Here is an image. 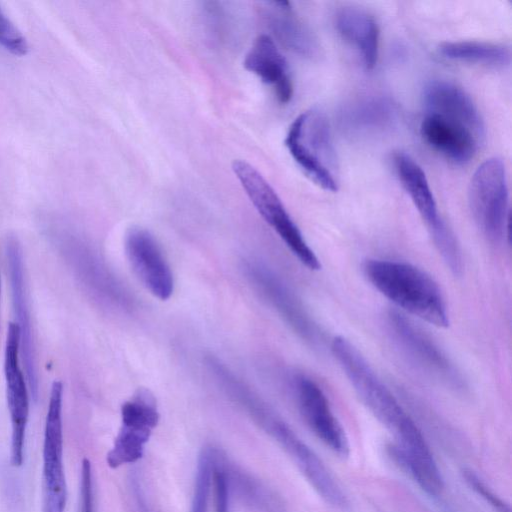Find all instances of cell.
<instances>
[{"mask_svg": "<svg viewBox=\"0 0 512 512\" xmlns=\"http://www.w3.org/2000/svg\"><path fill=\"white\" fill-rule=\"evenodd\" d=\"M367 280L398 308L439 328L449 325L444 296L434 279L410 263L368 259L363 264Z\"/></svg>", "mask_w": 512, "mask_h": 512, "instance_id": "6da1fadb", "label": "cell"}, {"mask_svg": "<svg viewBox=\"0 0 512 512\" xmlns=\"http://www.w3.org/2000/svg\"><path fill=\"white\" fill-rule=\"evenodd\" d=\"M331 351L360 400L394 434L397 444L421 434L413 419L348 339L335 336Z\"/></svg>", "mask_w": 512, "mask_h": 512, "instance_id": "7a4b0ae2", "label": "cell"}, {"mask_svg": "<svg viewBox=\"0 0 512 512\" xmlns=\"http://www.w3.org/2000/svg\"><path fill=\"white\" fill-rule=\"evenodd\" d=\"M286 147L303 172L326 191L338 190V162L329 123L319 110L298 115L288 130Z\"/></svg>", "mask_w": 512, "mask_h": 512, "instance_id": "3957f363", "label": "cell"}, {"mask_svg": "<svg viewBox=\"0 0 512 512\" xmlns=\"http://www.w3.org/2000/svg\"><path fill=\"white\" fill-rule=\"evenodd\" d=\"M472 216L482 234L495 245L502 244L509 230V193L504 163L489 158L472 175L468 189Z\"/></svg>", "mask_w": 512, "mask_h": 512, "instance_id": "277c9868", "label": "cell"}, {"mask_svg": "<svg viewBox=\"0 0 512 512\" xmlns=\"http://www.w3.org/2000/svg\"><path fill=\"white\" fill-rule=\"evenodd\" d=\"M232 169L255 209L291 253L308 269L319 270V259L266 179L252 165L242 160H235Z\"/></svg>", "mask_w": 512, "mask_h": 512, "instance_id": "5b68a950", "label": "cell"}, {"mask_svg": "<svg viewBox=\"0 0 512 512\" xmlns=\"http://www.w3.org/2000/svg\"><path fill=\"white\" fill-rule=\"evenodd\" d=\"M393 165L402 187L408 194L449 269L459 275L462 256L457 240L441 217L432 189L422 167L407 153L396 152Z\"/></svg>", "mask_w": 512, "mask_h": 512, "instance_id": "8992f818", "label": "cell"}, {"mask_svg": "<svg viewBox=\"0 0 512 512\" xmlns=\"http://www.w3.org/2000/svg\"><path fill=\"white\" fill-rule=\"evenodd\" d=\"M63 385L51 386L43 441V512H65L67 484L63 464Z\"/></svg>", "mask_w": 512, "mask_h": 512, "instance_id": "52a82bcc", "label": "cell"}, {"mask_svg": "<svg viewBox=\"0 0 512 512\" xmlns=\"http://www.w3.org/2000/svg\"><path fill=\"white\" fill-rule=\"evenodd\" d=\"M158 421L154 396L147 389H139L121 407V427L107 454L108 466L118 468L138 461Z\"/></svg>", "mask_w": 512, "mask_h": 512, "instance_id": "ba28073f", "label": "cell"}, {"mask_svg": "<svg viewBox=\"0 0 512 512\" xmlns=\"http://www.w3.org/2000/svg\"><path fill=\"white\" fill-rule=\"evenodd\" d=\"M7 407L11 420L10 462L20 467L24 461L25 435L29 416L28 383L20 367V329L15 322L7 328L4 351Z\"/></svg>", "mask_w": 512, "mask_h": 512, "instance_id": "9c48e42d", "label": "cell"}, {"mask_svg": "<svg viewBox=\"0 0 512 512\" xmlns=\"http://www.w3.org/2000/svg\"><path fill=\"white\" fill-rule=\"evenodd\" d=\"M263 428L293 458L316 492L329 505L341 511L349 509L346 494L322 460L277 414Z\"/></svg>", "mask_w": 512, "mask_h": 512, "instance_id": "30bf717a", "label": "cell"}, {"mask_svg": "<svg viewBox=\"0 0 512 512\" xmlns=\"http://www.w3.org/2000/svg\"><path fill=\"white\" fill-rule=\"evenodd\" d=\"M244 271L295 333L311 345L319 343L321 334L317 325L299 299L273 271L253 260L245 262Z\"/></svg>", "mask_w": 512, "mask_h": 512, "instance_id": "8fae6325", "label": "cell"}, {"mask_svg": "<svg viewBox=\"0 0 512 512\" xmlns=\"http://www.w3.org/2000/svg\"><path fill=\"white\" fill-rule=\"evenodd\" d=\"M125 253L146 289L160 300L169 299L174 290L173 274L155 238L143 228H131L125 237Z\"/></svg>", "mask_w": 512, "mask_h": 512, "instance_id": "7c38bea8", "label": "cell"}, {"mask_svg": "<svg viewBox=\"0 0 512 512\" xmlns=\"http://www.w3.org/2000/svg\"><path fill=\"white\" fill-rule=\"evenodd\" d=\"M6 258L15 323L20 329V355L31 395L36 399L38 375L26 293L23 254L19 242L14 237L7 240Z\"/></svg>", "mask_w": 512, "mask_h": 512, "instance_id": "4fadbf2b", "label": "cell"}, {"mask_svg": "<svg viewBox=\"0 0 512 512\" xmlns=\"http://www.w3.org/2000/svg\"><path fill=\"white\" fill-rule=\"evenodd\" d=\"M294 387L300 412L313 433L339 456H348V438L323 390L303 375L295 378Z\"/></svg>", "mask_w": 512, "mask_h": 512, "instance_id": "5bb4252c", "label": "cell"}, {"mask_svg": "<svg viewBox=\"0 0 512 512\" xmlns=\"http://www.w3.org/2000/svg\"><path fill=\"white\" fill-rule=\"evenodd\" d=\"M388 326L402 349L418 365L448 384H462L460 374L443 351L403 313L390 311Z\"/></svg>", "mask_w": 512, "mask_h": 512, "instance_id": "9a60e30c", "label": "cell"}, {"mask_svg": "<svg viewBox=\"0 0 512 512\" xmlns=\"http://www.w3.org/2000/svg\"><path fill=\"white\" fill-rule=\"evenodd\" d=\"M420 133L435 151L456 164H465L475 155L481 138L459 121L427 112Z\"/></svg>", "mask_w": 512, "mask_h": 512, "instance_id": "2e32d148", "label": "cell"}, {"mask_svg": "<svg viewBox=\"0 0 512 512\" xmlns=\"http://www.w3.org/2000/svg\"><path fill=\"white\" fill-rule=\"evenodd\" d=\"M244 67L272 88L278 101L288 103L293 83L286 59L273 38L263 34L256 38L244 59Z\"/></svg>", "mask_w": 512, "mask_h": 512, "instance_id": "e0dca14e", "label": "cell"}, {"mask_svg": "<svg viewBox=\"0 0 512 512\" xmlns=\"http://www.w3.org/2000/svg\"><path fill=\"white\" fill-rule=\"evenodd\" d=\"M427 112L461 122L481 139L485 135L483 119L471 97L456 84L446 80L430 82L424 90Z\"/></svg>", "mask_w": 512, "mask_h": 512, "instance_id": "ac0fdd59", "label": "cell"}, {"mask_svg": "<svg viewBox=\"0 0 512 512\" xmlns=\"http://www.w3.org/2000/svg\"><path fill=\"white\" fill-rule=\"evenodd\" d=\"M338 34L361 56L367 69H373L379 53V28L368 12L356 7H343L334 16Z\"/></svg>", "mask_w": 512, "mask_h": 512, "instance_id": "d6986e66", "label": "cell"}, {"mask_svg": "<svg viewBox=\"0 0 512 512\" xmlns=\"http://www.w3.org/2000/svg\"><path fill=\"white\" fill-rule=\"evenodd\" d=\"M264 8L267 24L282 45L305 57H311L317 52L316 39L295 16L289 2H268Z\"/></svg>", "mask_w": 512, "mask_h": 512, "instance_id": "ffe728a7", "label": "cell"}, {"mask_svg": "<svg viewBox=\"0 0 512 512\" xmlns=\"http://www.w3.org/2000/svg\"><path fill=\"white\" fill-rule=\"evenodd\" d=\"M394 103L383 96H368L347 104L340 113L343 129L352 134H369L390 127L396 120Z\"/></svg>", "mask_w": 512, "mask_h": 512, "instance_id": "44dd1931", "label": "cell"}, {"mask_svg": "<svg viewBox=\"0 0 512 512\" xmlns=\"http://www.w3.org/2000/svg\"><path fill=\"white\" fill-rule=\"evenodd\" d=\"M442 57L458 62L504 67L510 64V48L483 41H449L438 46Z\"/></svg>", "mask_w": 512, "mask_h": 512, "instance_id": "7402d4cb", "label": "cell"}, {"mask_svg": "<svg viewBox=\"0 0 512 512\" xmlns=\"http://www.w3.org/2000/svg\"><path fill=\"white\" fill-rule=\"evenodd\" d=\"M214 455L204 449L199 455L191 512H207L214 472Z\"/></svg>", "mask_w": 512, "mask_h": 512, "instance_id": "603a6c76", "label": "cell"}, {"mask_svg": "<svg viewBox=\"0 0 512 512\" xmlns=\"http://www.w3.org/2000/svg\"><path fill=\"white\" fill-rule=\"evenodd\" d=\"M0 46L18 56L26 55L29 46L21 31L0 9Z\"/></svg>", "mask_w": 512, "mask_h": 512, "instance_id": "cb8c5ba5", "label": "cell"}, {"mask_svg": "<svg viewBox=\"0 0 512 512\" xmlns=\"http://www.w3.org/2000/svg\"><path fill=\"white\" fill-rule=\"evenodd\" d=\"M466 483L480 495L496 512H511L510 507L496 495L472 470H464Z\"/></svg>", "mask_w": 512, "mask_h": 512, "instance_id": "d4e9b609", "label": "cell"}, {"mask_svg": "<svg viewBox=\"0 0 512 512\" xmlns=\"http://www.w3.org/2000/svg\"><path fill=\"white\" fill-rule=\"evenodd\" d=\"M213 480L215 487L216 512H229L228 478L225 470L214 465Z\"/></svg>", "mask_w": 512, "mask_h": 512, "instance_id": "484cf974", "label": "cell"}, {"mask_svg": "<svg viewBox=\"0 0 512 512\" xmlns=\"http://www.w3.org/2000/svg\"><path fill=\"white\" fill-rule=\"evenodd\" d=\"M81 508L80 512H93V482L90 461L85 458L81 465Z\"/></svg>", "mask_w": 512, "mask_h": 512, "instance_id": "4316f807", "label": "cell"}, {"mask_svg": "<svg viewBox=\"0 0 512 512\" xmlns=\"http://www.w3.org/2000/svg\"><path fill=\"white\" fill-rule=\"evenodd\" d=\"M0 294H1V284H0Z\"/></svg>", "mask_w": 512, "mask_h": 512, "instance_id": "83f0119b", "label": "cell"}]
</instances>
